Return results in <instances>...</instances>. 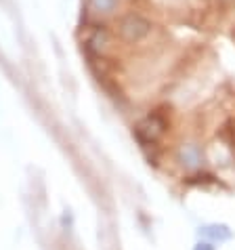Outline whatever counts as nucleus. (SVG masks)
I'll return each instance as SVG.
<instances>
[{
	"instance_id": "nucleus-7",
	"label": "nucleus",
	"mask_w": 235,
	"mask_h": 250,
	"mask_svg": "<svg viewBox=\"0 0 235 250\" xmlns=\"http://www.w3.org/2000/svg\"><path fill=\"white\" fill-rule=\"evenodd\" d=\"M196 250H212V246L210 244H197Z\"/></svg>"
},
{
	"instance_id": "nucleus-6",
	"label": "nucleus",
	"mask_w": 235,
	"mask_h": 250,
	"mask_svg": "<svg viewBox=\"0 0 235 250\" xmlns=\"http://www.w3.org/2000/svg\"><path fill=\"white\" fill-rule=\"evenodd\" d=\"M206 238H212V240H227L229 238V229L223 227V225H212V227H206L202 231Z\"/></svg>"
},
{
	"instance_id": "nucleus-1",
	"label": "nucleus",
	"mask_w": 235,
	"mask_h": 250,
	"mask_svg": "<svg viewBox=\"0 0 235 250\" xmlns=\"http://www.w3.org/2000/svg\"><path fill=\"white\" fill-rule=\"evenodd\" d=\"M151 32V21L145 19L143 15H137V13H130V15L120 19V25H118V34L124 42H141L143 38H147Z\"/></svg>"
},
{
	"instance_id": "nucleus-3",
	"label": "nucleus",
	"mask_w": 235,
	"mask_h": 250,
	"mask_svg": "<svg viewBox=\"0 0 235 250\" xmlns=\"http://www.w3.org/2000/svg\"><path fill=\"white\" fill-rule=\"evenodd\" d=\"M164 128H166V122L157 114H151V116L145 118V120L139 122L137 135H139V139L145 143H154L164 135Z\"/></svg>"
},
{
	"instance_id": "nucleus-2",
	"label": "nucleus",
	"mask_w": 235,
	"mask_h": 250,
	"mask_svg": "<svg viewBox=\"0 0 235 250\" xmlns=\"http://www.w3.org/2000/svg\"><path fill=\"white\" fill-rule=\"evenodd\" d=\"M86 48L95 57H105L114 48V34L107 30L105 25H97L86 36Z\"/></svg>"
},
{
	"instance_id": "nucleus-4",
	"label": "nucleus",
	"mask_w": 235,
	"mask_h": 250,
	"mask_svg": "<svg viewBox=\"0 0 235 250\" xmlns=\"http://www.w3.org/2000/svg\"><path fill=\"white\" fill-rule=\"evenodd\" d=\"M120 2L122 0H86L84 9L93 19H105L120 9Z\"/></svg>"
},
{
	"instance_id": "nucleus-5",
	"label": "nucleus",
	"mask_w": 235,
	"mask_h": 250,
	"mask_svg": "<svg viewBox=\"0 0 235 250\" xmlns=\"http://www.w3.org/2000/svg\"><path fill=\"white\" fill-rule=\"evenodd\" d=\"M176 158H178V162H181V166L185 170H197L199 166H202V162H204V156H202V151H199V147L196 143L181 145Z\"/></svg>"
},
{
	"instance_id": "nucleus-8",
	"label": "nucleus",
	"mask_w": 235,
	"mask_h": 250,
	"mask_svg": "<svg viewBox=\"0 0 235 250\" xmlns=\"http://www.w3.org/2000/svg\"><path fill=\"white\" fill-rule=\"evenodd\" d=\"M220 2H223V4H233L235 0H220Z\"/></svg>"
}]
</instances>
